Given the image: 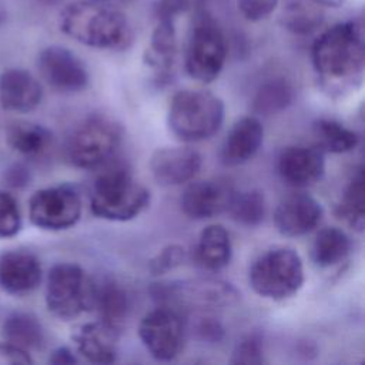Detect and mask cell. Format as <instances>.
<instances>
[{
  "mask_svg": "<svg viewBox=\"0 0 365 365\" xmlns=\"http://www.w3.org/2000/svg\"><path fill=\"white\" fill-rule=\"evenodd\" d=\"M30 180V174L26 167L14 164L7 173V181L13 187H24Z\"/></svg>",
  "mask_w": 365,
  "mask_h": 365,
  "instance_id": "39",
  "label": "cell"
},
{
  "mask_svg": "<svg viewBox=\"0 0 365 365\" xmlns=\"http://www.w3.org/2000/svg\"><path fill=\"white\" fill-rule=\"evenodd\" d=\"M37 67L48 86L63 93H78L88 86V71L78 56L63 46H47L37 57Z\"/></svg>",
  "mask_w": 365,
  "mask_h": 365,
  "instance_id": "12",
  "label": "cell"
},
{
  "mask_svg": "<svg viewBox=\"0 0 365 365\" xmlns=\"http://www.w3.org/2000/svg\"><path fill=\"white\" fill-rule=\"evenodd\" d=\"M312 133L317 138V145L324 153H349L359 143V137L354 130L331 118L315 120L312 124Z\"/></svg>",
  "mask_w": 365,
  "mask_h": 365,
  "instance_id": "29",
  "label": "cell"
},
{
  "mask_svg": "<svg viewBox=\"0 0 365 365\" xmlns=\"http://www.w3.org/2000/svg\"><path fill=\"white\" fill-rule=\"evenodd\" d=\"M184 248L181 245H167L150 261L148 268L154 275L165 274L178 267L184 261Z\"/></svg>",
  "mask_w": 365,
  "mask_h": 365,
  "instance_id": "34",
  "label": "cell"
},
{
  "mask_svg": "<svg viewBox=\"0 0 365 365\" xmlns=\"http://www.w3.org/2000/svg\"><path fill=\"white\" fill-rule=\"evenodd\" d=\"M294 96V87L288 80L282 77L271 78L257 90L252 98V110L261 115L277 114L291 106Z\"/></svg>",
  "mask_w": 365,
  "mask_h": 365,
  "instance_id": "30",
  "label": "cell"
},
{
  "mask_svg": "<svg viewBox=\"0 0 365 365\" xmlns=\"http://www.w3.org/2000/svg\"><path fill=\"white\" fill-rule=\"evenodd\" d=\"M279 0H237L240 13L250 21L267 19L278 6Z\"/></svg>",
  "mask_w": 365,
  "mask_h": 365,
  "instance_id": "36",
  "label": "cell"
},
{
  "mask_svg": "<svg viewBox=\"0 0 365 365\" xmlns=\"http://www.w3.org/2000/svg\"><path fill=\"white\" fill-rule=\"evenodd\" d=\"M204 0H158L157 16L175 17L180 13L198 9Z\"/></svg>",
  "mask_w": 365,
  "mask_h": 365,
  "instance_id": "37",
  "label": "cell"
},
{
  "mask_svg": "<svg viewBox=\"0 0 365 365\" xmlns=\"http://www.w3.org/2000/svg\"><path fill=\"white\" fill-rule=\"evenodd\" d=\"M177 54V34L174 17L157 16L150 44L144 54V63L153 70L158 83L167 81Z\"/></svg>",
  "mask_w": 365,
  "mask_h": 365,
  "instance_id": "20",
  "label": "cell"
},
{
  "mask_svg": "<svg viewBox=\"0 0 365 365\" xmlns=\"http://www.w3.org/2000/svg\"><path fill=\"white\" fill-rule=\"evenodd\" d=\"M304 265L298 252L275 247L261 254L250 267L248 281L259 297L281 301L292 297L304 284Z\"/></svg>",
  "mask_w": 365,
  "mask_h": 365,
  "instance_id": "6",
  "label": "cell"
},
{
  "mask_svg": "<svg viewBox=\"0 0 365 365\" xmlns=\"http://www.w3.org/2000/svg\"><path fill=\"white\" fill-rule=\"evenodd\" d=\"M96 282L77 264H56L47 275L46 304L61 319H73L94 308Z\"/></svg>",
  "mask_w": 365,
  "mask_h": 365,
  "instance_id": "8",
  "label": "cell"
},
{
  "mask_svg": "<svg viewBox=\"0 0 365 365\" xmlns=\"http://www.w3.org/2000/svg\"><path fill=\"white\" fill-rule=\"evenodd\" d=\"M231 364H245V365H259L264 362V348L262 339L257 334H250L244 336L235 345L231 359Z\"/></svg>",
  "mask_w": 365,
  "mask_h": 365,
  "instance_id": "33",
  "label": "cell"
},
{
  "mask_svg": "<svg viewBox=\"0 0 365 365\" xmlns=\"http://www.w3.org/2000/svg\"><path fill=\"white\" fill-rule=\"evenodd\" d=\"M93 1H98V3H106V4H111V6H115L118 3H123L125 0H93Z\"/></svg>",
  "mask_w": 365,
  "mask_h": 365,
  "instance_id": "42",
  "label": "cell"
},
{
  "mask_svg": "<svg viewBox=\"0 0 365 365\" xmlns=\"http://www.w3.org/2000/svg\"><path fill=\"white\" fill-rule=\"evenodd\" d=\"M58 24L70 38L93 48L121 50L133 38L130 23L115 6L77 0L60 11Z\"/></svg>",
  "mask_w": 365,
  "mask_h": 365,
  "instance_id": "2",
  "label": "cell"
},
{
  "mask_svg": "<svg viewBox=\"0 0 365 365\" xmlns=\"http://www.w3.org/2000/svg\"><path fill=\"white\" fill-rule=\"evenodd\" d=\"M184 321L178 309L160 305L144 315L138 327V336L157 361H173L178 356L184 342Z\"/></svg>",
  "mask_w": 365,
  "mask_h": 365,
  "instance_id": "10",
  "label": "cell"
},
{
  "mask_svg": "<svg viewBox=\"0 0 365 365\" xmlns=\"http://www.w3.org/2000/svg\"><path fill=\"white\" fill-rule=\"evenodd\" d=\"M94 308L98 311L100 321L120 332L130 309V298L127 291L114 281L96 284Z\"/></svg>",
  "mask_w": 365,
  "mask_h": 365,
  "instance_id": "23",
  "label": "cell"
},
{
  "mask_svg": "<svg viewBox=\"0 0 365 365\" xmlns=\"http://www.w3.org/2000/svg\"><path fill=\"white\" fill-rule=\"evenodd\" d=\"M232 245L228 231L220 224L205 227L195 245V261L208 271H220L231 261Z\"/></svg>",
  "mask_w": 365,
  "mask_h": 365,
  "instance_id": "22",
  "label": "cell"
},
{
  "mask_svg": "<svg viewBox=\"0 0 365 365\" xmlns=\"http://www.w3.org/2000/svg\"><path fill=\"white\" fill-rule=\"evenodd\" d=\"M235 191L222 178L191 182L181 195L182 212L192 220L211 218L228 210Z\"/></svg>",
  "mask_w": 365,
  "mask_h": 365,
  "instance_id": "13",
  "label": "cell"
},
{
  "mask_svg": "<svg viewBox=\"0 0 365 365\" xmlns=\"http://www.w3.org/2000/svg\"><path fill=\"white\" fill-rule=\"evenodd\" d=\"M234 221L245 227L258 225L265 215V198L259 190L235 192L228 210Z\"/></svg>",
  "mask_w": 365,
  "mask_h": 365,
  "instance_id": "31",
  "label": "cell"
},
{
  "mask_svg": "<svg viewBox=\"0 0 365 365\" xmlns=\"http://www.w3.org/2000/svg\"><path fill=\"white\" fill-rule=\"evenodd\" d=\"M148 204L150 191L123 164L108 167L93 184L91 210L98 218L128 221L140 215Z\"/></svg>",
  "mask_w": 365,
  "mask_h": 365,
  "instance_id": "3",
  "label": "cell"
},
{
  "mask_svg": "<svg viewBox=\"0 0 365 365\" xmlns=\"http://www.w3.org/2000/svg\"><path fill=\"white\" fill-rule=\"evenodd\" d=\"M50 362L54 365H73L77 364V358L74 356L71 349H68L67 346H60L51 352Z\"/></svg>",
  "mask_w": 365,
  "mask_h": 365,
  "instance_id": "40",
  "label": "cell"
},
{
  "mask_svg": "<svg viewBox=\"0 0 365 365\" xmlns=\"http://www.w3.org/2000/svg\"><path fill=\"white\" fill-rule=\"evenodd\" d=\"M31 222L43 230L61 231L77 224L81 200L70 185H56L36 191L29 201Z\"/></svg>",
  "mask_w": 365,
  "mask_h": 365,
  "instance_id": "11",
  "label": "cell"
},
{
  "mask_svg": "<svg viewBox=\"0 0 365 365\" xmlns=\"http://www.w3.org/2000/svg\"><path fill=\"white\" fill-rule=\"evenodd\" d=\"M151 292L161 305L202 312L231 307L240 297L231 284L211 278L160 282L153 287Z\"/></svg>",
  "mask_w": 365,
  "mask_h": 365,
  "instance_id": "9",
  "label": "cell"
},
{
  "mask_svg": "<svg viewBox=\"0 0 365 365\" xmlns=\"http://www.w3.org/2000/svg\"><path fill=\"white\" fill-rule=\"evenodd\" d=\"M228 46L218 21L208 11H197L187 38L184 66L187 74L201 83L214 81L222 71Z\"/></svg>",
  "mask_w": 365,
  "mask_h": 365,
  "instance_id": "5",
  "label": "cell"
},
{
  "mask_svg": "<svg viewBox=\"0 0 365 365\" xmlns=\"http://www.w3.org/2000/svg\"><path fill=\"white\" fill-rule=\"evenodd\" d=\"M7 143L26 157L43 155L53 143V134L44 125L30 121H14L7 128Z\"/></svg>",
  "mask_w": 365,
  "mask_h": 365,
  "instance_id": "24",
  "label": "cell"
},
{
  "mask_svg": "<svg viewBox=\"0 0 365 365\" xmlns=\"http://www.w3.org/2000/svg\"><path fill=\"white\" fill-rule=\"evenodd\" d=\"M118 334L100 319L78 327L73 334L77 351L88 362L113 364L117 361Z\"/></svg>",
  "mask_w": 365,
  "mask_h": 365,
  "instance_id": "21",
  "label": "cell"
},
{
  "mask_svg": "<svg viewBox=\"0 0 365 365\" xmlns=\"http://www.w3.org/2000/svg\"><path fill=\"white\" fill-rule=\"evenodd\" d=\"M311 1H314L321 7H339L344 4L345 0H311Z\"/></svg>",
  "mask_w": 365,
  "mask_h": 365,
  "instance_id": "41",
  "label": "cell"
},
{
  "mask_svg": "<svg viewBox=\"0 0 365 365\" xmlns=\"http://www.w3.org/2000/svg\"><path fill=\"white\" fill-rule=\"evenodd\" d=\"M224 101L205 90H180L168 107L167 121L171 133L181 141L192 143L212 137L222 125Z\"/></svg>",
  "mask_w": 365,
  "mask_h": 365,
  "instance_id": "4",
  "label": "cell"
},
{
  "mask_svg": "<svg viewBox=\"0 0 365 365\" xmlns=\"http://www.w3.org/2000/svg\"><path fill=\"white\" fill-rule=\"evenodd\" d=\"M351 247L349 237L341 228H322L312 242V261L321 268L336 265L346 258L351 252Z\"/></svg>",
  "mask_w": 365,
  "mask_h": 365,
  "instance_id": "25",
  "label": "cell"
},
{
  "mask_svg": "<svg viewBox=\"0 0 365 365\" xmlns=\"http://www.w3.org/2000/svg\"><path fill=\"white\" fill-rule=\"evenodd\" d=\"M322 218L321 204L305 192L285 197L274 212V224L285 237H301L312 231Z\"/></svg>",
  "mask_w": 365,
  "mask_h": 365,
  "instance_id": "16",
  "label": "cell"
},
{
  "mask_svg": "<svg viewBox=\"0 0 365 365\" xmlns=\"http://www.w3.org/2000/svg\"><path fill=\"white\" fill-rule=\"evenodd\" d=\"M43 98L37 78L23 68H9L0 74V104L10 111L27 113Z\"/></svg>",
  "mask_w": 365,
  "mask_h": 365,
  "instance_id": "19",
  "label": "cell"
},
{
  "mask_svg": "<svg viewBox=\"0 0 365 365\" xmlns=\"http://www.w3.org/2000/svg\"><path fill=\"white\" fill-rule=\"evenodd\" d=\"M0 362H6V364H31L33 361L29 355V351L6 341V342L0 344Z\"/></svg>",
  "mask_w": 365,
  "mask_h": 365,
  "instance_id": "38",
  "label": "cell"
},
{
  "mask_svg": "<svg viewBox=\"0 0 365 365\" xmlns=\"http://www.w3.org/2000/svg\"><path fill=\"white\" fill-rule=\"evenodd\" d=\"M279 21L289 33L307 36L322 26L324 11L321 6L311 0H291L284 6Z\"/></svg>",
  "mask_w": 365,
  "mask_h": 365,
  "instance_id": "26",
  "label": "cell"
},
{
  "mask_svg": "<svg viewBox=\"0 0 365 365\" xmlns=\"http://www.w3.org/2000/svg\"><path fill=\"white\" fill-rule=\"evenodd\" d=\"M123 134L117 120L106 114L88 115L70 134L66 144L67 158L78 168L101 167L115 154Z\"/></svg>",
  "mask_w": 365,
  "mask_h": 365,
  "instance_id": "7",
  "label": "cell"
},
{
  "mask_svg": "<svg viewBox=\"0 0 365 365\" xmlns=\"http://www.w3.org/2000/svg\"><path fill=\"white\" fill-rule=\"evenodd\" d=\"M194 331L197 336L208 344H218L222 341L225 335V329L221 324V321L210 314L205 312V315L200 317L194 325Z\"/></svg>",
  "mask_w": 365,
  "mask_h": 365,
  "instance_id": "35",
  "label": "cell"
},
{
  "mask_svg": "<svg viewBox=\"0 0 365 365\" xmlns=\"http://www.w3.org/2000/svg\"><path fill=\"white\" fill-rule=\"evenodd\" d=\"M277 170L285 184L297 188L309 187L324 175V151L318 145L287 147L278 157Z\"/></svg>",
  "mask_w": 365,
  "mask_h": 365,
  "instance_id": "14",
  "label": "cell"
},
{
  "mask_svg": "<svg viewBox=\"0 0 365 365\" xmlns=\"http://www.w3.org/2000/svg\"><path fill=\"white\" fill-rule=\"evenodd\" d=\"M38 1L46 6H54V4H58L61 0H38Z\"/></svg>",
  "mask_w": 365,
  "mask_h": 365,
  "instance_id": "43",
  "label": "cell"
},
{
  "mask_svg": "<svg viewBox=\"0 0 365 365\" xmlns=\"http://www.w3.org/2000/svg\"><path fill=\"white\" fill-rule=\"evenodd\" d=\"M41 281L38 258L23 250L0 254V288L10 294H26Z\"/></svg>",
  "mask_w": 365,
  "mask_h": 365,
  "instance_id": "18",
  "label": "cell"
},
{
  "mask_svg": "<svg viewBox=\"0 0 365 365\" xmlns=\"http://www.w3.org/2000/svg\"><path fill=\"white\" fill-rule=\"evenodd\" d=\"M336 215L352 230L362 231L365 225V178L359 167L346 184L341 201L336 205Z\"/></svg>",
  "mask_w": 365,
  "mask_h": 365,
  "instance_id": "27",
  "label": "cell"
},
{
  "mask_svg": "<svg viewBox=\"0 0 365 365\" xmlns=\"http://www.w3.org/2000/svg\"><path fill=\"white\" fill-rule=\"evenodd\" d=\"M4 339L26 351L38 349L44 344V329L40 321L27 312H13L3 322Z\"/></svg>",
  "mask_w": 365,
  "mask_h": 365,
  "instance_id": "28",
  "label": "cell"
},
{
  "mask_svg": "<svg viewBox=\"0 0 365 365\" xmlns=\"http://www.w3.org/2000/svg\"><path fill=\"white\" fill-rule=\"evenodd\" d=\"M311 60L321 86L328 93L355 90L362 81L365 67L362 23L346 20L322 31L312 43Z\"/></svg>",
  "mask_w": 365,
  "mask_h": 365,
  "instance_id": "1",
  "label": "cell"
},
{
  "mask_svg": "<svg viewBox=\"0 0 365 365\" xmlns=\"http://www.w3.org/2000/svg\"><path fill=\"white\" fill-rule=\"evenodd\" d=\"M264 127L254 115H247L234 123L222 145L220 158L227 167H237L250 161L261 148Z\"/></svg>",
  "mask_w": 365,
  "mask_h": 365,
  "instance_id": "17",
  "label": "cell"
},
{
  "mask_svg": "<svg viewBox=\"0 0 365 365\" xmlns=\"http://www.w3.org/2000/svg\"><path fill=\"white\" fill-rule=\"evenodd\" d=\"M202 164L201 154L191 147H163L153 153L150 170L161 185H181L191 181Z\"/></svg>",
  "mask_w": 365,
  "mask_h": 365,
  "instance_id": "15",
  "label": "cell"
},
{
  "mask_svg": "<svg viewBox=\"0 0 365 365\" xmlns=\"http://www.w3.org/2000/svg\"><path fill=\"white\" fill-rule=\"evenodd\" d=\"M21 227V215L17 201L6 191H0V238L16 235Z\"/></svg>",
  "mask_w": 365,
  "mask_h": 365,
  "instance_id": "32",
  "label": "cell"
}]
</instances>
